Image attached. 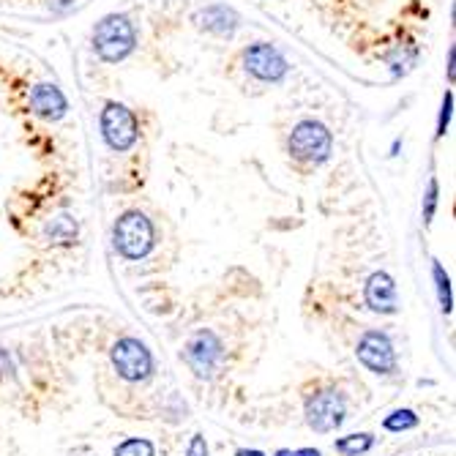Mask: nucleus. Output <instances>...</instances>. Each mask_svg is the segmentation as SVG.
I'll use <instances>...</instances> for the list:
<instances>
[{"label": "nucleus", "mask_w": 456, "mask_h": 456, "mask_svg": "<svg viewBox=\"0 0 456 456\" xmlns=\"http://www.w3.org/2000/svg\"><path fill=\"white\" fill-rule=\"evenodd\" d=\"M383 427L388 432H407V429H416L419 427V416L412 410H394L391 416H386Z\"/></svg>", "instance_id": "nucleus-18"}, {"label": "nucleus", "mask_w": 456, "mask_h": 456, "mask_svg": "<svg viewBox=\"0 0 456 456\" xmlns=\"http://www.w3.org/2000/svg\"><path fill=\"white\" fill-rule=\"evenodd\" d=\"M243 69L257 82L265 86H279L289 71V61L271 45V41H255L252 47L243 50Z\"/></svg>", "instance_id": "nucleus-7"}, {"label": "nucleus", "mask_w": 456, "mask_h": 456, "mask_svg": "<svg viewBox=\"0 0 456 456\" xmlns=\"http://www.w3.org/2000/svg\"><path fill=\"white\" fill-rule=\"evenodd\" d=\"M112 246L123 260H145L156 246V227L142 211L120 214L112 227Z\"/></svg>", "instance_id": "nucleus-3"}, {"label": "nucleus", "mask_w": 456, "mask_h": 456, "mask_svg": "<svg viewBox=\"0 0 456 456\" xmlns=\"http://www.w3.org/2000/svg\"><path fill=\"white\" fill-rule=\"evenodd\" d=\"M47 235L55 240V243H74L77 240V222L71 219V216H58L53 224H50V230H47Z\"/></svg>", "instance_id": "nucleus-16"}, {"label": "nucleus", "mask_w": 456, "mask_h": 456, "mask_svg": "<svg viewBox=\"0 0 456 456\" xmlns=\"http://www.w3.org/2000/svg\"><path fill=\"white\" fill-rule=\"evenodd\" d=\"M30 107L38 118H45L50 123L61 120L69 112V102L63 96V91L55 86V82H38L30 91Z\"/></svg>", "instance_id": "nucleus-11"}, {"label": "nucleus", "mask_w": 456, "mask_h": 456, "mask_svg": "<svg viewBox=\"0 0 456 456\" xmlns=\"http://www.w3.org/2000/svg\"><path fill=\"white\" fill-rule=\"evenodd\" d=\"M102 126V137L107 142L110 151L115 153H126L134 148V142L140 140V123L137 115L120 102H107L99 118Z\"/></svg>", "instance_id": "nucleus-4"}, {"label": "nucleus", "mask_w": 456, "mask_h": 456, "mask_svg": "<svg viewBox=\"0 0 456 456\" xmlns=\"http://www.w3.org/2000/svg\"><path fill=\"white\" fill-rule=\"evenodd\" d=\"M363 301L375 314H396L399 298H396V284H394L391 273H386V271L371 273L363 287Z\"/></svg>", "instance_id": "nucleus-10"}, {"label": "nucleus", "mask_w": 456, "mask_h": 456, "mask_svg": "<svg viewBox=\"0 0 456 456\" xmlns=\"http://www.w3.org/2000/svg\"><path fill=\"white\" fill-rule=\"evenodd\" d=\"M416 61H419V45H416V38H410V36L396 38L386 55V63L394 77H404L412 66H416Z\"/></svg>", "instance_id": "nucleus-12"}, {"label": "nucleus", "mask_w": 456, "mask_h": 456, "mask_svg": "<svg viewBox=\"0 0 456 456\" xmlns=\"http://www.w3.org/2000/svg\"><path fill=\"white\" fill-rule=\"evenodd\" d=\"M186 456H208V440H205V435H194L189 440V448H186Z\"/></svg>", "instance_id": "nucleus-21"}, {"label": "nucleus", "mask_w": 456, "mask_h": 456, "mask_svg": "<svg viewBox=\"0 0 456 456\" xmlns=\"http://www.w3.org/2000/svg\"><path fill=\"white\" fill-rule=\"evenodd\" d=\"M437 197H440V183H437V178L432 175V178H429V186H427V194H424V224H429V222L435 219Z\"/></svg>", "instance_id": "nucleus-19"}, {"label": "nucleus", "mask_w": 456, "mask_h": 456, "mask_svg": "<svg viewBox=\"0 0 456 456\" xmlns=\"http://www.w3.org/2000/svg\"><path fill=\"white\" fill-rule=\"evenodd\" d=\"M334 151V134L317 118L298 120L287 137V156L298 170H317Z\"/></svg>", "instance_id": "nucleus-1"}, {"label": "nucleus", "mask_w": 456, "mask_h": 456, "mask_svg": "<svg viewBox=\"0 0 456 456\" xmlns=\"http://www.w3.org/2000/svg\"><path fill=\"white\" fill-rule=\"evenodd\" d=\"M451 112H453V94L445 91L443 96V107H440V118H437V137H445L448 123H451Z\"/></svg>", "instance_id": "nucleus-20"}, {"label": "nucleus", "mask_w": 456, "mask_h": 456, "mask_svg": "<svg viewBox=\"0 0 456 456\" xmlns=\"http://www.w3.org/2000/svg\"><path fill=\"white\" fill-rule=\"evenodd\" d=\"M183 358H186L189 369L194 371L197 378H214V371L224 361V345H222V339L214 334V330L202 328L186 342Z\"/></svg>", "instance_id": "nucleus-9"}, {"label": "nucleus", "mask_w": 456, "mask_h": 456, "mask_svg": "<svg viewBox=\"0 0 456 456\" xmlns=\"http://www.w3.org/2000/svg\"><path fill=\"white\" fill-rule=\"evenodd\" d=\"M273 456H293V451H289V448H279Z\"/></svg>", "instance_id": "nucleus-25"}, {"label": "nucleus", "mask_w": 456, "mask_h": 456, "mask_svg": "<svg viewBox=\"0 0 456 456\" xmlns=\"http://www.w3.org/2000/svg\"><path fill=\"white\" fill-rule=\"evenodd\" d=\"M110 358H112L118 378H123L126 383H142L153 375V355L134 337L118 339L110 350Z\"/></svg>", "instance_id": "nucleus-5"}, {"label": "nucleus", "mask_w": 456, "mask_h": 456, "mask_svg": "<svg viewBox=\"0 0 456 456\" xmlns=\"http://www.w3.org/2000/svg\"><path fill=\"white\" fill-rule=\"evenodd\" d=\"M448 82L453 86V47H448Z\"/></svg>", "instance_id": "nucleus-23"}, {"label": "nucleus", "mask_w": 456, "mask_h": 456, "mask_svg": "<svg viewBox=\"0 0 456 456\" xmlns=\"http://www.w3.org/2000/svg\"><path fill=\"white\" fill-rule=\"evenodd\" d=\"M334 448L345 456H358V453H366L369 448H375V435H369V432L347 435V437H339L334 443Z\"/></svg>", "instance_id": "nucleus-15"}, {"label": "nucleus", "mask_w": 456, "mask_h": 456, "mask_svg": "<svg viewBox=\"0 0 456 456\" xmlns=\"http://www.w3.org/2000/svg\"><path fill=\"white\" fill-rule=\"evenodd\" d=\"M432 276H435V287H437V298H440V309L443 314L453 312V293H451V276L445 273V268L432 260Z\"/></svg>", "instance_id": "nucleus-14"}, {"label": "nucleus", "mask_w": 456, "mask_h": 456, "mask_svg": "<svg viewBox=\"0 0 456 456\" xmlns=\"http://www.w3.org/2000/svg\"><path fill=\"white\" fill-rule=\"evenodd\" d=\"M235 456H265L263 451H257V448H240Z\"/></svg>", "instance_id": "nucleus-24"}, {"label": "nucleus", "mask_w": 456, "mask_h": 456, "mask_svg": "<svg viewBox=\"0 0 456 456\" xmlns=\"http://www.w3.org/2000/svg\"><path fill=\"white\" fill-rule=\"evenodd\" d=\"M345 419H347V402H345L342 391L322 388L306 399V424L314 432H320V435L337 432L345 424Z\"/></svg>", "instance_id": "nucleus-6"}, {"label": "nucleus", "mask_w": 456, "mask_h": 456, "mask_svg": "<svg viewBox=\"0 0 456 456\" xmlns=\"http://www.w3.org/2000/svg\"><path fill=\"white\" fill-rule=\"evenodd\" d=\"M137 47V30L126 14H107L94 28V53L104 63L126 61Z\"/></svg>", "instance_id": "nucleus-2"}, {"label": "nucleus", "mask_w": 456, "mask_h": 456, "mask_svg": "<svg viewBox=\"0 0 456 456\" xmlns=\"http://www.w3.org/2000/svg\"><path fill=\"white\" fill-rule=\"evenodd\" d=\"M202 25L205 30H211L216 36H232L235 28H238V14L227 6H211V9H205L202 12Z\"/></svg>", "instance_id": "nucleus-13"}, {"label": "nucleus", "mask_w": 456, "mask_h": 456, "mask_svg": "<svg viewBox=\"0 0 456 456\" xmlns=\"http://www.w3.org/2000/svg\"><path fill=\"white\" fill-rule=\"evenodd\" d=\"M355 355H358V361L371 371V375H380V378L394 375L396 366H399V361H396V347H394L391 337L386 334V330H378V328L366 330V334L358 339Z\"/></svg>", "instance_id": "nucleus-8"}, {"label": "nucleus", "mask_w": 456, "mask_h": 456, "mask_svg": "<svg viewBox=\"0 0 456 456\" xmlns=\"http://www.w3.org/2000/svg\"><path fill=\"white\" fill-rule=\"evenodd\" d=\"M115 456H156V445L148 437H129L115 448Z\"/></svg>", "instance_id": "nucleus-17"}, {"label": "nucleus", "mask_w": 456, "mask_h": 456, "mask_svg": "<svg viewBox=\"0 0 456 456\" xmlns=\"http://www.w3.org/2000/svg\"><path fill=\"white\" fill-rule=\"evenodd\" d=\"M293 456H322L320 448H301V451H293Z\"/></svg>", "instance_id": "nucleus-22"}]
</instances>
